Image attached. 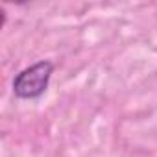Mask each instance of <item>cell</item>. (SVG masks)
Masks as SVG:
<instances>
[{
	"instance_id": "obj_1",
	"label": "cell",
	"mask_w": 157,
	"mask_h": 157,
	"mask_svg": "<svg viewBox=\"0 0 157 157\" xmlns=\"http://www.w3.org/2000/svg\"><path fill=\"white\" fill-rule=\"evenodd\" d=\"M54 72L52 61H37L32 67L22 68L13 80V93L21 100H35L48 89Z\"/></svg>"
}]
</instances>
